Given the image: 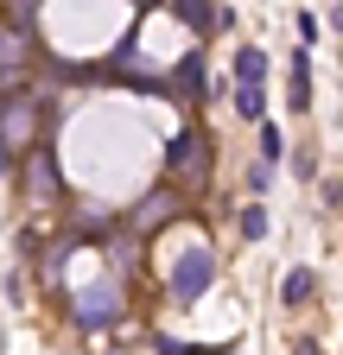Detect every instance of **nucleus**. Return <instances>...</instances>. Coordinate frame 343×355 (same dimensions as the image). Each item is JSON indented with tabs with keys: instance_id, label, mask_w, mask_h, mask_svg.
<instances>
[{
	"instance_id": "obj_1",
	"label": "nucleus",
	"mask_w": 343,
	"mask_h": 355,
	"mask_svg": "<svg viewBox=\"0 0 343 355\" xmlns=\"http://www.w3.org/2000/svg\"><path fill=\"white\" fill-rule=\"evenodd\" d=\"M210 279H217V260H210V254H191V260H178V273H172V292H178V304H191V298L210 292Z\"/></svg>"
},
{
	"instance_id": "obj_2",
	"label": "nucleus",
	"mask_w": 343,
	"mask_h": 355,
	"mask_svg": "<svg viewBox=\"0 0 343 355\" xmlns=\"http://www.w3.org/2000/svg\"><path fill=\"white\" fill-rule=\"evenodd\" d=\"M165 165H172V178L197 184V178H203V140H197V133H178V140H172V153H165Z\"/></svg>"
},
{
	"instance_id": "obj_3",
	"label": "nucleus",
	"mask_w": 343,
	"mask_h": 355,
	"mask_svg": "<svg viewBox=\"0 0 343 355\" xmlns=\"http://www.w3.org/2000/svg\"><path fill=\"white\" fill-rule=\"evenodd\" d=\"M26 191H32L38 203L58 197V159H51V153H32V159H26Z\"/></svg>"
},
{
	"instance_id": "obj_4",
	"label": "nucleus",
	"mask_w": 343,
	"mask_h": 355,
	"mask_svg": "<svg viewBox=\"0 0 343 355\" xmlns=\"http://www.w3.org/2000/svg\"><path fill=\"white\" fill-rule=\"evenodd\" d=\"M32 140V108L26 102H7V121H0V146H26Z\"/></svg>"
},
{
	"instance_id": "obj_5",
	"label": "nucleus",
	"mask_w": 343,
	"mask_h": 355,
	"mask_svg": "<svg viewBox=\"0 0 343 355\" xmlns=\"http://www.w3.org/2000/svg\"><path fill=\"white\" fill-rule=\"evenodd\" d=\"M312 292H318V273H312V266H292L286 286H280V298H286V304H306Z\"/></svg>"
},
{
	"instance_id": "obj_6",
	"label": "nucleus",
	"mask_w": 343,
	"mask_h": 355,
	"mask_svg": "<svg viewBox=\"0 0 343 355\" xmlns=\"http://www.w3.org/2000/svg\"><path fill=\"white\" fill-rule=\"evenodd\" d=\"M286 108H312V64H306V51H292V102Z\"/></svg>"
},
{
	"instance_id": "obj_7",
	"label": "nucleus",
	"mask_w": 343,
	"mask_h": 355,
	"mask_svg": "<svg viewBox=\"0 0 343 355\" xmlns=\"http://www.w3.org/2000/svg\"><path fill=\"white\" fill-rule=\"evenodd\" d=\"M235 114H242V121H261V114H267V89H261V83H242V89H235Z\"/></svg>"
},
{
	"instance_id": "obj_8",
	"label": "nucleus",
	"mask_w": 343,
	"mask_h": 355,
	"mask_svg": "<svg viewBox=\"0 0 343 355\" xmlns=\"http://www.w3.org/2000/svg\"><path fill=\"white\" fill-rule=\"evenodd\" d=\"M185 19H191V32H217V13H210V0H172Z\"/></svg>"
},
{
	"instance_id": "obj_9",
	"label": "nucleus",
	"mask_w": 343,
	"mask_h": 355,
	"mask_svg": "<svg viewBox=\"0 0 343 355\" xmlns=\"http://www.w3.org/2000/svg\"><path fill=\"white\" fill-rule=\"evenodd\" d=\"M235 76H242V83H261V76H267V58L242 44V51H235Z\"/></svg>"
},
{
	"instance_id": "obj_10",
	"label": "nucleus",
	"mask_w": 343,
	"mask_h": 355,
	"mask_svg": "<svg viewBox=\"0 0 343 355\" xmlns=\"http://www.w3.org/2000/svg\"><path fill=\"white\" fill-rule=\"evenodd\" d=\"M165 216H172V197L159 191V197H147V209H140V229H159Z\"/></svg>"
},
{
	"instance_id": "obj_11",
	"label": "nucleus",
	"mask_w": 343,
	"mask_h": 355,
	"mask_svg": "<svg viewBox=\"0 0 343 355\" xmlns=\"http://www.w3.org/2000/svg\"><path fill=\"white\" fill-rule=\"evenodd\" d=\"M242 235H248V241H261V235H267V209H261V203H248V209H242Z\"/></svg>"
},
{
	"instance_id": "obj_12",
	"label": "nucleus",
	"mask_w": 343,
	"mask_h": 355,
	"mask_svg": "<svg viewBox=\"0 0 343 355\" xmlns=\"http://www.w3.org/2000/svg\"><path fill=\"white\" fill-rule=\"evenodd\" d=\"M261 165H267V171L280 165V127H261Z\"/></svg>"
},
{
	"instance_id": "obj_13",
	"label": "nucleus",
	"mask_w": 343,
	"mask_h": 355,
	"mask_svg": "<svg viewBox=\"0 0 343 355\" xmlns=\"http://www.w3.org/2000/svg\"><path fill=\"white\" fill-rule=\"evenodd\" d=\"M159 355H197L191 343H172V336H159Z\"/></svg>"
},
{
	"instance_id": "obj_14",
	"label": "nucleus",
	"mask_w": 343,
	"mask_h": 355,
	"mask_svg": "<svg viewBox=\"0 0 343 355\" xmlns=\"http://www.w3.org/2000/svg\"><path fill=\"white\" fill-rule=\"evenodd\" d=\"M13 58H19V44H13V38H0V70H13Z\"/></svg>"
}]
</instances>
